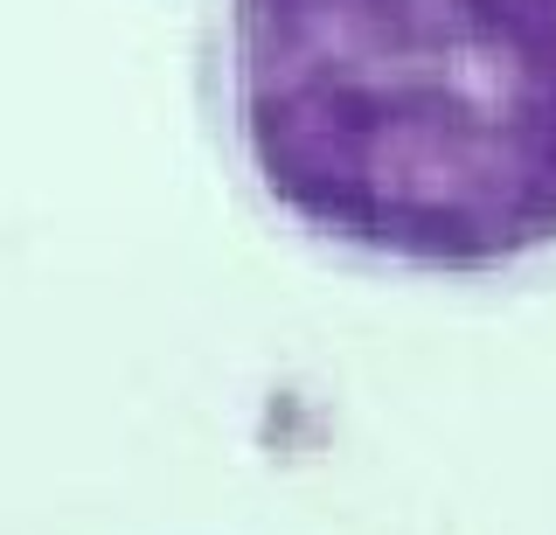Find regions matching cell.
Instances as JSON below:
<instances>
[{
  "label": "cell",
  "mask_w": 556,
  "mask_h": 535,
  "mask_svg": "<svg viewBox=\"0 0 556 535\" xmlns=\"http://www.w3.org/2000/svg\"><path fill=\"white\" fill-rule=\"evenodd\" d=\"M202 77L300 244L404 279L556 265V0H208Z\"/></svg>",
  "instance_id": "obj_1"
}]
</instances>
